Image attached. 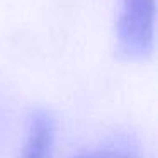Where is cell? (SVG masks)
Masks as SVG:
<instances>
[{"label":"cell","instance_id":"obj_2","mask_svg":"<svg viewBox=\"0 0 158 158\" xmlns=\"http://www.w3.org/2000/svg\"><path fill=\"white\" fill-rule=\"evenodd\" d=\"M55 119L48 110L38 109L31 114L27 133L19 158H51L55 148Z\"/></svg>","mask_w":158,"mask_h":158},{"label":"cell","instance_id":"obj_3","mask_svg":"<svg viewBox=\"0 0 158 158\" xmlns=\"http://www.w3.org/2000/svg\"><path fill=\"white\" fill-rule=\"evenodd\" d=\"M75 158H139L138 151L129 143H110L106 146H99L95 150L85 151L82 155H77Z\"/></svg>","mask_w":158,"mask_h":158},{"label":"cell","instance_id":"obj_1","mask_svg":"<svg viewBox=\"0 0 158 158\" xmlns=\"http://www.w3.org/2000/svg\"><path fill=\"white\" fill-rule=\"evenodd\" d=\"M116 32L124 56L146 58L155 43V0H121Z\"/></svg>","mask_w":158,"mask_h":158}]
</instances>
